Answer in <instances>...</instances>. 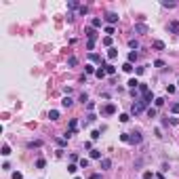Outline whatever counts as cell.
I'll return each mask as SVG.
<instances>
[{"label":"cell","mask_w":179,"mask_h":179,"mask_svg":"<svg viewBox=\"0 0 179 179\" xmlns=\"http://www.w3.org/2000/svg\"><path fill=\"white\" fill-rule=\"evenodd\" d=\"M145 107H148V105H145L143 101L139 99L137 103H133V105H131V116H139V114H141V112L145 110Z\"/></svg>","instance_id":"cell-1"},{"label":"cell","mask_w":179,"mask_h":179,"mask_svg":"<svg viewBox=\"0 0 179 179\" xmlns=\"http://www.w3.org/2000/svg\"><path fill=\"white\" fill-rule=\"evenodd\" d=\"M141 141H143L141 133H129V143H133V145H139Z\"/></svg>","instance_id":"cell-2"},{"label":"cell","mask_w":179,"mask_h":179,"mask_svg":"<svg viewBox=\"0 0 179 179\" xmlns=\"http://www.w3.org/2000/svg\"><path fill=\"white\" fill-rule=\"evenodd\" d=\"M84 36L89 38V40H93V42H95V40H97V30L89 25V28H84Z\"/></svg>","instance_id":"cell-3"},{"label":"cell","mask_w":179,"mask_h":179,"mask_svg":"<svg viewBox=\"0 0 179 179\" xmlns=\"http://www.w3.org/2000/svg\"><path fill=\"white\" fill-rule=\"evenodd\" d=\"M133 32H135V34H148V25H145V23H135V28H133Z\"/></svg>","instance_id":"cell-4"},{"label":"cell","mask_w":179,"mask_h":179,"mask_svg":"<svg viewBox=\"0 0 179 179\" xmlns=\"http://www.w3.org/2000/svg\"><path fill=\"white\" fill-rule=\"evenodd\" d=\"M89 59H91V61H95V63H99L101 68H105V61H103V57H101V55H97V53H91V55H89Z\"/></svg>","instance_id":"cell-5"},{"label":"cell","mask_w":179,"mask_h":179,"mask_svg":"<svg viewBox=\"0 0 179 179\" xmlns=\"http://www.w3.org/2000/svg\"><path fill=\"white\" fill-rule=\"evenodd\" d=\"M101 114H105V116H112V114H116V105H114V103H107L103 110H101Z\"/></svg>","instance_id":"cell-6"},{"label":"cell","mask_w":179,"mask_h":179,"mask_svg":"<svg viewBox=\"0 0 179 179\" xmlns=\"http://www.w3.org/2000/svg\"><path fill=\"white\" fill-rule=\"evenodd\" d=\"M105 21H107L110 25L118 23V15H116V13H107V15H105Z\"/></svg>","instance_id":"cell-7"},{"label":"cell","mask_w":179,"mask_h":179,"mask_svg":"<svg viewBox=\"0 0 179 179\" xmlns=\"http://www.w3.org/2000/svg\"><path fill=\"white\" fill-rule=\"evenodd\" d=\"M171 32V34H179V21H171L169 23V28H166Z\"/></svg>","instance_id":"cell-8"},{"label":"cell","mask_w":179,"mask_h":179,"mask_svg":"<svg viewBox=\"0 0 179 179\" xmlns=\"http://www.w3.org/2000/svg\"><path fill=\"white\" fill-rule=\"evenodd\" d=\"M154 99H156V97H154V93H152V91H150V93H145V95L141 97V101H143L145 105H148V103H152V101H154Z\"/></svg>","instance_id":"cell-9"},{"label":"cell","mask_w":179,"mask_h":179,"mask_svg":"<svg viewBox=\"0 0 179 179\" xmlns=\"http://www.w3.org/2000/svg\"><path fill=\"white\" fill-rule=\"evenodd\" d=\"M112 169V160L110 158H101V171H107Z\"/></svg>","instance_id":"cell-10"},{"label":"cell","mask_w":179,"mask_h":179,"mask_svg":"<svg viewBox=\"0 0 179 179\" xmlns=\"http://www.w3.org/2000/svg\"><path fill=\"white\" fill-rule=\"evenodd\" d=\"M72 103H74V101H72V97H70V95H66V97L61 99V105H63V107H72Z\"/></svg>","instance_id":"cell-11"},{"label":"cell","mask_w":179,"mask_h":179,"mask_svg":"<svg viewBox=\"0 0 179 179\" xmlns=\"http://www.w3.org/2000/svg\"><path fill=\"white\" fill-rule=\"evenodd\" d=\"M101 23H103V21H101L99 17H93V19H91V28H95V30L101 28Z\"/></svg>","instance_id":"cell-12"},{"label":"cell","mask_w":179,"mask_h":179,"mask_svg":"<svg viewBox=\"0 0 179 179\" xmlns=\"http://www.w3.org/2000/svg\"><path fill=\"white\" fill-rule=\"evenodd\" d=\"M152 46H154L156 51H164V42H162V40H154V42H152Z\"/></svg>","instance_id":"cell-13"},{"label":"cell","mask_w":179,"mask_h":179,"mask_svg":"<svg viewBox=\"0 0 179 179\" xmlns=\"http://www.w3.org/2000/svg\"><path fill=\"white\" fill-rule=\"evenodd\" d=\"M103 70H105V74H107V76H114V74H116V68H114L112 63H107V66H105Z\"/></svg>","instance_id":"cell-14"},{"label":"cell","mask_w":179,"mask_h":179,"mask_svg":"<svg viewBox=\"0 0 179 179\" xmlns=\"http://www.w3.org/2000/svg\"><path fill=\"white\" fill-rule=\"evenodd\" d=\"M91 158L93 160H101V152L99 150H91Z\"/></svg>","instance_id":"cell-15"},{"label":"cell","mask_w":179,"mask_h":179,"mask_svg":"<svg viewBox=\"0 0 179 179\" xmlns=\"http://www.w3.org/2000/svg\"><path fill=\"white\" fill-rule=\"evenodd\" d=\"M107 57H110V59H116V57H118V48H114V46H112L110 51H107Z\"/></svg>","instance_id":"cell-16"},{"label":"cell","mask_w":179,"mask_h":179,"mask_svg":"<svg viewBox=\"0 0 179 179\" xmlns=\"http://www.w3.org/2000/svg\"><path fill=\"white\" fill-rule=\"evenodd\" d=\"M162 7H164V9H175V7H177V2H169V0H162Z\"/></svg>","instance_id":"cell-17"},{"label":"cell","mask_w":179,"mask_h":179,"mask_svg":"<svg viewBox=\"0 0 179 179\" xmlns=\"http://www.w3.org/2000/svg\"><path fill=\"white\" fill-rule=\"evenodd\" d=\"M44 166H46V160L44 158H38L36 160V169H44Z\"/></svg>","instance_id":"cell-18"},{"label":"cell","mask_w":179,"mask_h":179,"mask_svg":"<svg viewBox=\"0 0 179 179\" xmlns=\"http://www.w3.org/2000/svg\"><path fill=\"white\" fill-rule=\"evenodd\" d=\"M78 101H80V103H89V95H86V93H80V97H78Z\"/></svg>","instance_id":"cell-19"},{"label":"cell","mask_w":179,"mask_h":179,"mask_svg":"<svg viewBox=\"0 0 179 179\" xmlns=\"http://www.w3.org/2000/svg\"><path fill=\"white\" fill-rule=\"evenodd\" d=\"M76 129H78V120H76V118H72V120H70V131H76Z\"/></svg>","instance_id":"cell-20"},{"label":"cell","mask_w":179,"mask_h":179,"mask_svg":"<svg viewBox=\"0 0 179 179\" xmlns=\"http://www.w3.org/2000/svg\"><path fill=\"white\" fill-rule=\"evenodd\" d=\"M48 118H51V120H59V112L57 110H51V112H48Z\"/></svg>","instance_id":"cell-21"},{"label":"cell","mask_w":179,"mask_h":179,"mask_svg":"<svg viewBox=\"0 0 179 179\" xmlns=\"http://www.w3.org/2000/svg\"><path fill=\"white\" fill-rule=\"evenodd\" d=\"M0 154H2V156H11V148H9L7 143L2 145V150H0Z\"/></svg>","instance_id":"cell-22"},{"label":"cell","mask_w":179,"mask_h":179,"mask_svg":"<svg viewBox=\"0 0 179 179\" xmlns=\"http://www.w3.org/2000/svg\"><path fill=\"white\" fill-rule=\"evenodd\" d=\"M139 93H141V95L150 93V86H148V84H139Z\"/></svg>","instance_id":"cell-23"},{"label":"cell","mask_w":179,"mask_h":179,"mask_svg":"<svg viewBox=\"0 0 179 179\" xmlns=\"http://www.w3.org/2000/svg\"><path fill=\"white\" fill-rule=\"evenodd\" d=\"M122 70H124L127 74H131V72H133V63H129V61H127V63L122 66Z\"/></svg>","instance_id":"cell-24"},{"label":"cell","mask_w":179,"mask_h":179,"mask_svg":"<svg viewBox=\"0 0 179 179\" xmlns=\"http://www.w3.org/2000/svg\"><path fill=\"white\" fill-rule=\"evenodd\" d=\"M95 76H97V78H105L107 74H105V70H103V68H99V70L95 72Z\"/></svg>","instance_id":"cell-25"},{"label":"cell","mask_w":179,"mask_h":179,"mask_svg":"<svg viewBox=\"0 0 179 179\" xmlns=\"http://www.w3.org/2000/svg\"><path fill=\"white\" fill-rule=\"evenodd\" d=\"M78 166H80V169H86V166H89V160H86V158H80V160H78Z\"/></svg>","instance_id":"cell-26"},{"label":"cell","mask_w":179,"mask_h":179,"mask_svg":"<svg viewBox=\"0 0 179 179\" xmlns=\"http://www.w3.org/2000/svg\"><path fill=\"white\" fill-rule=\"evenodd\" d=\"M118 120H120V122H129V120H131V116H129V114H120Z\"/></svg>","instance_id":"cell-27"},{"label":"cell","mask_w":179,"mask_h":179,"mask_svg":"<svg viewBox=\"0 0 179 179\" xmlns=\"http://www.w3.org/2000/svg\"><path fill=\"white\" fill-rule=\"evenodd\" d=\"M154 103H156V107H162V105H164V99H162V97H156Z\"/></svg>","instance_id":"cell-28"},{"label":"cell","mask_w":179,"mask_h":179,"mask_svg":"<svg viewBox=\"0 0 179 179\" xmlns=\"http://www.w3.org/2000/svg\"><path fill=\"white\" fill-rule=\"evenodd\" d=\"M156 114H158V110H156V107H148V116H150V118H154Z\"/></svg>","instance_id":"cell-29"},{"label":"cell","mask_w":179,"mask_h":179,"mask_svg":"<svg viewBox=\"0 0 179 179\" xmlns=\"http://www.w3.org/2000/svg\"><path fill=\"white\" fill-rule=\"evenodd\" d=\"M129 46H131V48H139V40H135V38L129 40Z\"/></svg>","instance_id":"cell-30"},{"label":"cell","mask_w":179,"mask_h":179,"mask_svg":"<svg viewBox=\"0 0 179 179\" xmlns=\"http://www.w3.org/2000/svg\"><path fill=\"white\" fill-rule=\"evenodd\" d=\"M133 61H137V53H129V63H133Z\"/></svg>","instance_id":"cell-31"},{"label":"cell","mask_w":179,"mask_h":179,"mask_svg":"<svg viewBox=\"0 0 179 179\" xmlns=\"http://www.w3.org/2000/svg\"><path fill=\"white\" fill-rule=\"evenodd\" d=\"M103 44L112 48V36H105V38H103Z\"/></svg>","instance_id":"cell-32"},{"label":"cell","mask_w":179,"mask_h":179,"mask_svg":"<svg viewBox=\"0 0 179 179\" xmlns=\"http://www.w3.org/2000/svg\"><path fill=\"white\" fill-rule=\"evenodd\" d=\"M68 171H70V173H72V175H74V173H76V171H78V166H76V164H74V162H72V164H70V166H68Z\"/></svg>","instance_id":"cell-33"},{"label":"cell","mask_w":179,"mask_h":179,"mask_svg":"<svg viewBox=\"0 0 179 179\" xmlns=\"http://www.w3.org/2000/svg\"><path fill=\"white\" fill-rule=\"evenodd\" d=\"M103 30H105V34H110V36L114 34V25H105V28H103Z\"/></svg>","instance_id":"cell-34"},{"label":"cell","mask_w":179,"mask_h":179,"mask_svg":"<svg viewBox=\"0 0 179 179\" xmlns=\"http://www.w3.org/2000/svg\"><path fill=\"white\" fill-rule=\"evenodd\" d=\"M40 145H42L40 141H30V143H28V148H40Z\"/></svg>","instance_id":"cell-35"},{"label":"cell","mask_w":179,"mask_h":179,"mask_svg":"<svg viewBox=\"0 0 179 179\" xmlns=\"http://www.w3.org/2000/svg\"><path fill=\"white\" fill-rule=\"evenodd\" d=\"M171 112H173V114H179V103H173V105H171Z\"/></svg>","instance_id":"cell-36"},{"label":"cell","mask_w":179,"mask_h":179,"mask_svg":"<svg viewBox=\"0 0 179 179\" xmlns=\"http://www.w3.org/2000/svg\"><path fill=\"white\" fill-rule=\"evenodd\" d=\"M76 63H78V59H76V57H70L68 59V66H76Z\"/></svg>","instance_id":"cell-37"},{"label":"cell","mask_w":179,"mask_h":179,"mask_svg":"<svg viewBox=\"0 0 179 179\" xmlns=\"http://www.w3.org/2000/svg\"><path fill=\"white\" fill-rule=\"evenodd\" d=\"M154 66H156V68H164V61H162V59H156Z\"/></svg>","instance_id":"cell-38"},{"label":"cell","mask_w":179,"mask_h":179,"mask_svg":"<svg viewBox=\"0 0 179 179\" xmlns=\"http://www.w3.org/2000/svg\"><path fill=\"white\" fill-rule=\"evenodd\" d=\"M68 7H70V9H80V7H78V2H76V0H72V2H68Z\"/></svg>","instance_id":"cell-39"},{"label":"cell","mask_w":179,"mask_h":179,"mask_svg":"<svg viewBox=\"0 0 179 179\" xmlns=\"http://www.w3.org/2000/svg\"><path fill=\"white\" fill-rule=\"evenodd\" d=\"M84 70H86V74H95V72H97V70H95V68H93V66H86V68H84Z\"/></svg>","instance_id":"cell-40"},{"label":"cell","mask_w":179,"mask_h":179,"mask_svg":"<svg viewBox=\"0 0 179 179\" xmlns=\"http://www.w3.org/2000/svg\"><path fill=\"white\" fill-rule=\"evenodd\" d=\"M120 141H124V143H129V133H122V135H120Z\"/></svg>","instance_id":"cell-41"},{"label":"cell","mask_w":179,"mask_h":179,"mask_svg":"<svg viewBox=\"0 0 179 179\" xmlns=\"http://www.w3.org/2000/svg\"><path fill=\"white\" fill-rule=\"evenodd\" d=\"M78 13H80V15H86V13H89V7H80Z\"/></svg>","instance_id":"cell-42"},{"label":"cell","mask_w":179,"mask_h":179,"mask_svg":"<svg viewBox=\"0 0 179 179\" xmlns=\"http://www.w3.org/2000/svg\"><path fill=\"white\" fill-rule=\"evenodd\" d=\"M86 48H89V51H93V48H95V42L89 40V42H86Z\"/></svg>","instance_id":"cell-43"},{"label":"cell","mask_w":179,"mask_h":179,"mask_svg":"<svg viewBox=\"0 0 179 179\" xmlns=\"http://www.w3.org/2000/svg\"><path fill=\"white\" fill-rule=\"evenodd\" d=\"M99 135H101L99 131H93V133H91V139H99Z\"/></svg>","instance_id":"cell-44"},{"label":"cell","mask_w":179,"mask_h":179,"mask_svg":"<svg viewBox=\"0 0 179 179\" xmlns=\"http://www.w3.org/2000/svg\"><path fill=\"white\" fill-rule=\"evenodd\" d=\"M13 179H23V175H21L19 171H15V173H13Z\"/></svg>","instance_id":"cell-45"},{"label":"cell","mask_w":179,"mask_h":179,"mask_svg":"<svg viewBox=\"0 0 179 179\" xmlns=\"http://www.w3.org/2000/svg\"><path fill=\"white\" fill-rule=\"evenodd\" d=\"M166 91H169V95L175 93V86H173V84H166Z\"/></svg>","instance_id":"cell-46"},{"label":"cell","mask_w":179,"mask_h":179,"mask_svg":"<svg viewBox=\"0 0 179 179\" xmlns=\"http://www.w3.org/2000/svg\"><path fill=\"white\" fill-rule=\"evenodd\" d=\"M66 141H68V139H66V137H61V139H57V143H59V145H61V148H63V145H66Z\"/></svg>","instance_id":"cell-47"},{"label":"cell","mask_w":179,"mask_h":179,"mask_svg":"<svg viewBox=\"0 0 179 179\" xmlns=\"http://www.w3.org/2000/svg\"><path fill=\"white\" fill-rule=\"evenodd\" d=\"M86 118H89V122H95V120H97V116H95V114H89Z\"/></svg>","instance_id":"cell-48"},{"label":"cell","mask_w":179,"mask_h":179,"mask_svg":"<svg viewBox=\"0 0 179 179\" xmlns=\"http://www.w3.org/2000/svg\"><path fill=\"white\" fill-rule=\"evenodd\" d=\"M143 179H156V175H152V173H145Z\"/></svg>","instance_id":"cell-49"},{"label":"cell","mask_w":179,"mask_h":179,"mask_svg":"<svg viewBox=\"0 0 179 179\" xmlns=\"http://www.w3.org/2000/svg\"><path fill=\"white\" fill-rule=\"evenodd\" d=\"M156 179H164V177H162V175H156Z\"/></svg>","instance_id":"cell-50"},{"label":"cell","mask_w":179,"mask_h":179,"mask_svg":"<svg viewBox=\"0 0 179 179\" xmlns=\"http://www.w3.org/2000/svg\"><path fill=\"white\" fill-rule=\"evenodd\" d=\"M74 179H80V177H74Z\"/></svg>","instance_id":"cell-51"}]
</instances>
